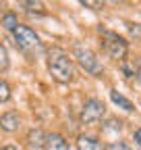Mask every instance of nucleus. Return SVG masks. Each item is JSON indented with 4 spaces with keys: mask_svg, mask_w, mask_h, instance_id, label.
<instances>
[{
    "mask_svg": "<svg viewBox=\"0 0 141 150\" xmlns=\"http://www.w3.org/2000/svg\"><path fill=\"white\" fill-rule=\"evenodd\" d=\"M2 150H19V148H17V146H4Z\"/></svg>",
    "mask_w": 141,
    "mask_h": 150,
    "instance_id": "obj_20",
    "label": "nucleus"
},
{
    "mask_svg": "<svg viewBox=\"0 0 141 150\" xmlns=\"http://www.w3.org/2000/svg\"><path fill=\"white\" fill-rule=\"evenodd\" d=\"M110 98H112V102L116 104V106H120V108H125L127 112H131V110H135V104L129 100V98H125L122 94H118L116 90H112L110 92Z\"/></svg>",
    "mask_w": 141,
    "mask_h": 150,
    "instance_id": "obj_9",
    "label": "nucleus"
},
{
    "mask_svg": "<svg viewBox=\"0 0 141 150\" xmlns=\"http://www.w3.org/2000/svg\"><path fill=\"white\" fill-rule=\"evenodd\" d=\"M129 33L135 42H141V23H129Z\"/></svg>",
    "mask_w": 141,
    "mask_h": 150,
    "instance_id": "obj_13",
    "label": "nucleus"
},
{
    "mask_svg": "<svg viewBox=\"0 0 141 150\" xmlns=\"http://www.w3.org/2000/svg\"><path fill=\"white\" fill-rule=\"evenodd\" d=\"M120 121H116V119H108L106 121V125H104V129L106 131H120Z\"/></svg>",
    "mask_w": 141,
    "mask_h": 150,
    "instance_id": "obj_17",
    "label": "nucleus"
},
{
    "mask_svg": "<svg viewBox=\"0 0 141 150\" xmlns=\"http://www.w3.org/2000/svg\"><path fill=\"white\" fill-rule=\"evenodd\" d=\"M102 33V44L106 54L114 61H125V56L129 52V44L122 35H118L116 31H108V29H100Z\"/></svg>",
    "mask_w": 141,
    "mask_h": 150,
    "instance_id": "obj_2",
    "label": "nucleus"
},
{
    "mask_svg": "<svg viewBox=\"0 0 141 150\" xmlns=\"http://www.w3.org/2000/svg\"><path fill=\"white\" fill-rule=\"evenodd\" d=\"M44 150H70L60 134H48L44 138Z\"/></svg>",
    "mask_w": 141,
    "mask_h": 150,
    "instance_id": "obj_7",
    "label": "nucleus"
},
{
    "mask_svg": "<svg viewBox=\"0 0 141 150\" xmlns=\"http://www.w3.org/2000/svg\"><path fill=\"white\" fill-rule=\"evenodd\" d=\"M21 6H25L29 13H40V15H44V4L42 2H21Z\"/></svg>",
    "mask_w": 141,
    "mask_h": 150,
    "instance_id": "obj_15",
    "label": "nucleus"
},
{
    "mask_svg": "<svg viewBox=\"0 0 141 150\" xmlns=\"http://www.w3.org/2000/svg\"><path fill=\"white\" fill-rule=\"evenodd\" d=\"M44 134H42V129H31L29 131V136H27V144L31 148H44Z\"/></svg>",
    "mask_w": 141,
    "mask_h": 150,
    "instance_id": "obj_11",
    "label": "nucleus"
},
{
    "mask_svg": "<svg viewBox=\"0 0 141 150\" xmlns=\"http://www.w3.org/2000/svg\"><path fill=\"white\" fill-rule=\"evenodd\" d=\"M106 150H133L127 142H110L108 146H106Z\"/></svg>",
    "mask_w": 141,
    "mask_h": 150,
    "instance_id": "obj_16",
    "label": "nucleus"
},
{
    "mask_svg": "<svg viewBox=\"0 0 141 150\" xmlns=\"http://www.w3.org/2000/svg\"><path fill=\"white\" fill-rule=\"evenodd\" d=\"M135 79H137V81L141 83V71H137V75H135Z\"/></svg>",
    "mask_w": 141,
    "mask_h": 150,
    "instance_id": "obj_21",
    "label": "nucleus"
},
{
    "mask_svg": "<svg viewBox=\"0 0 141 150\" xmlns=\"http://www.w3.org/2000/svg\"><path fill=\"white\" fill-rule=\"evenodd\" d=\"M81 4L83 6H89V8H104V2H91V0H83Z\"/></svg>",
    "mask_w": 141,
    "mask_h": 150,
    "instance_id": "obj_18",
    "label": "nucleus"
},
{
    "mask_svg": "<svg viewBox=\"0 0 141 150\" xmlns=\"http://www.w3.org/2000/svg\"><path fill=\"white\" fill-rule=\"evenodd\" d=\"M48 71L58 83H68L75 79V63L58 46H52L48 50Z\"/></svg>",
    "mask_w": 141,
    "mask_h": 150,
    "instance_id": "obj_1",
    "label": "nucleus"
},
{
    "mask_svg": "<svg viewBox=\"0 0 141 150\" xmlns=\"http://www.w3.org/2000/svg\"><path fill=\"white\" fill-rule=\"evenodd\" d=\"M15 35V42L17 46H19L23 52L27 54H40L42 52V40H40V35L35 33L29 25H17V29L13 31Z\"/></svg>",
    "mask_w": 141,
    "mask_h": 150,
    "instance_id": "obj_3",
    "label": "nucleus"
},
{
    "mask_svg": "<svg viewBox=\"0 0 141 150\" xmlns=\"http://www.w3.org/2000/svg\"><path fill=\"white\" fill-rule=\"evenodd\" d=\"M73 54H75L77 63H79L87 73L98 75V77L104 73V67L100 65V59L96 56V52H94L89 46H85L83 42H75V44H73Z\"/></svg>",
    "mask_w": 141,
    "mask_h": 150,
    "instance_id": "obj_4",
    "label": "nucleus"
},
{
    "mask_svg": "<svg viewBox=\"0 0 141 150\" xmlns=\"http://www.w3.org/2000/svg\"><path fill=\"white\" fill-rule=\"evenodd\" d=\"M8 69V52H6V48L0 44V73H4Z\"/></svg>",
    "mask_w": 141,
    "mask_h": 150,
    "instance_id": "obj_12",
    "label": "nucleus"
},
{
    "mask_svg": "<svg viewBox=\"0 0 141 150\" xmlns=\"http://www.w3.org/2000/svg\"><path fill=\"white\" fill-rule=\"evenodd\" d=\"M104 112H106V106L102 100L98 98H87L83 102V108H81V121L85 125H94L98 121H102L104 117Z\"/></svg>",
    "mask_w": 141,
    "mask_h": 150,
    "instance_id": "obj_5",
    "label": "nucleus"
},
{
    "mask_svg": "<svg viewBox=\"0 0 141 150\" xmlns=\"http://www.w3.org/2000/svg\"><path fill=\"white\" fill-rule=\"evenodd\" d=\"M75 144H77V150H106V146L94 136H83L81 134Z\"/></svg>",
    "mask_w": 141,
    "mask_h": 150,
    "instance_id": "obj_8",
    "label": "nucleus"
},
{
    "mask_svg": "<svg viewBox=\"0 0 141 150\" xmlns=\"http://www.w3.org/2000/svg\"><path fill=\"white\" fill-rule=\"evenodd\" d=\"M10 98V88L4 79H0V102H6Z\"/></svg>",
    "mask_w": 141,
    "mask_h": 150,
    "instance_id": "obj_14",
    "label": "nucleus"
},
{
    "mask_svg": "<svg viewBox=\"0 0 141 150\" xmlns=\"http://www.w3.org/2000/svg\"><path fill=\"white\" fill-rule=\"evenodd\" d=\"M133 140H135L137 148L141 150V127H139V129H135V136H133Z\"/></svg>",
    "mask_w": 141,
    "mask_h": 150,
    "instance_id": "obj_19",
    "label": "nucleus"
},
{
    "mask_svg": "<svg viewBox=\"0 0 141 150\" xmlns=\"http://www.w3.org/2000/svg\"><path fill=\"white\" fill-rule=\"evenodd\" d=\"M0 25H2L6 31H15L17 25H19V19H17L15 13H4L2 17H0Z\"/></svg>",
    "mask_w": 141,
    "mask_h": 150,
    "instance_id": "obj_10",
    "label": "nucleus"
},
{
    "mask_svg": "<svg viewBox=\"0 0 141 150\" xmlns=\"http://www.w3.org/2000/svg\"><path fill=\"white\" fill-rule=\"evenodd\" d=\"M21 127V115L15 110H6L2 117H0V129L2 131H8V134H13V131H17Z\"/></svg>",
    "mask_w": 141,
    "mask_h": 150,
    "instance_id": "obj_6",
    "label": "nucleus"
}]
</instances>
